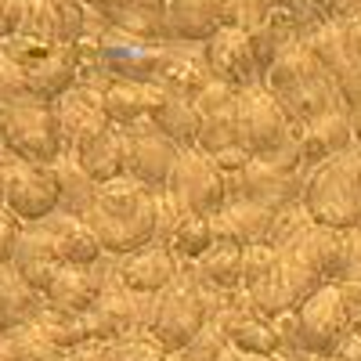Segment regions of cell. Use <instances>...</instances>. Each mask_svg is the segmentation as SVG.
Instances as JSON below:
<instances>
[{"mask_svg": "<svg viewBox=\"0 0 361 361\" xmlns=\"http://www.w3.org/2000/svg\"><path fill=\"white\" fill-rule=\"evenodd\" d=\"M94 228L98 243L109 257H130L156 243L159 235V199L156 188H145L134 177H116L98 188V199L83 217Z\"/></svg>", "mask_w": 361, "mask_h": 361, "instance_id": "obj_1", "label": "cell"}, {"mask_svg": "<svg viewBox=\"0 0 361 361\" xmlns=\"http://www.w3.org/2000/svg\"><path fill=\"white\" fill-rule=\"evenodd\" d=\"M322 286L325 282L318 279V271L289 243H267V246L246 250L243 293L250 300V307L264 318H279L286 311H296Z\"/></svg>", "mask_w": 361, "mask_h": 361, "instance_id": "obj_2", "label": "cell"}, {"mask_svg": "<svg viewBox=\"0 0 361 361\" xmlns=\"http://www.w3.org/2000/svg\"><path fill=\"white\" fill-rule=\"evenodd\" d=\"M260 87L282 105V112L293 123H304V119H314L329 109L343 105L333 76H329L325 66L318 62V54L311 51L307 37H296L293 44L282 47V54L264 73Z\"/></svg>", "mask_w": 361, "mask_h": 361, "instance_id": "obj_3", "label": "cell"}, {"mask_svg": "<svg viewBox=\"0 0 361 361\" xmlns=\"http://www.w3.org/2000/svg\"><path fill=\"white\" fill-rule=\"evenodd\" d=\"M300 206L307 217L325 228L350 231L361 224V145L354 141L340 156L322 159L304 177Z\"/></svg>", "mask_w": 361, "mask_h": 361, "instance_id": "obj_4", "label": "cell"}, {"mask_svg": "<svg viewBox=\"0 0 361 361\" xmlns=\"http://www.w3.org/2000/svg\"><path fill=\"white\" fill-rule=\"evenodd\" d=\"M217 300L209 293L188 264H180V275L173 286H166L159 293V307H156V322H152V336L166 347V354H180L188 350L192 340L202 333V329L214 322Z\"/></svg>", "mask_w": 361, "mask_h": 361, "instance_id": "obj_5", "label": "cell"}, {"mask_svg": "<svg viewBox=\"0 0 361 361\" xmlns=\"http://www.w3.org/2000/svg\"><path fill=\"white\" fill-rule=\"evenodd\" d=\"M0 145H4V152H11L15 159L51 166L66 152L54 105L37 102V98H22L8 109H0Z\"/></svg>", "mask_w": 361, "mask_h": 361, "instance_id": "obj_6", "label": "cell"}, {"mask_svg": "<svg viewBox=\"0 0 361 361\" xmlns=\"http://www.w3.org/2000/svg\"><path fill=\"white\" fill-rule=\"evenodd\" d=\"M296 325H300V354L322 361L336 357L347 336V300L340 282H325L322 289H314L296 307Z\"/></svg>", "mask_w": 361, "mask_h": 361, "instance_id": "obj_7", "label": "cell"}, {"mask_svg": "<svg viewBox=\"0 0 361 361\" xmlns=\"http://www.w3.org/2000/svg\"><path fill=\"white\" fill-rule=\"evenodd\" d=\"M156 307H159V293L156 296H137V293L119 286L116 275H109V286L102 289L98 304L87 311L90 333H94L98 343L123 340L130 333H152Z\"/></svg>", "mask_w": 361, "mask_h": 361, "instance_id": "obj_8", "label": "cell"}, {"mask_svg": "<svg viewBox=\"0 0 361 361\" xmlns=\"http://www.w3.org/2000/svg\"><path fill=\"white\" fill-rule=\"evenodd\" d=\"M293 141V119L282 112V105L257 83L238 94V145L250 156L267 159L282 152Z\"/></svg>", "mask_w": 361, "mask_h": 361, "instance_id": "obj_9", "label": "cell"}, {"mask_svg": "<svg viewBox=\"0 0 361 361\" xmlns=\"http://www.w3.org/2000/svg\"><path fill=\"white\" fill-rule=\"evenodd\" d=\"M166 188L185 202L195 214L214 217L231 202V188H228V177L221 173V166L214 163V156L199 152V148H180L173 173L166 180Z\"/></svg>", "mask_w": 361, "mask_h": 361, "instance_id": "obj_10", "label": "cell"}, {"mask_svg": "<svg viewBox=\"0 0 361 361\" xmlns=\"http://www.w3.org/2000/svg\"><path fill=\"white\" fill-rule=\"evenodd\" d=\"M228 188H231V199H250L257 206L282 214V209L296 206L300 195H304V173L282 170L275 163L253 156L235 177H228Z\"/></svg>", "mask_w": 361, "mask_h": 361, "instance_id": "obj_11", "label": "cell"}, {"mask_svg": "<svg viewBox=\"0 0 361 361\" xmlns=\"http://www.w3.org/2000/svg\"><path fill=\"white\" fill-rule=\"evenodd\" d=\"M4 209L15 214L22 224H40L58 209V185L54 173L44 163L11 159L8 188H4Z\"/></svg>", "mask_w": 361, "mask_h": 361, "instance_id": "obj_12", "label": "cell"}, {"mask_svg": "<svg viewBox=\"0 0 361 361\" xmlns=\"http://www.w3.org/2000/svg\"><path fill=\"white\" fill-rule=\"evenodd\" d=\"M238 94L221 80H209L199 94H195V109H199V141L195 148L206 156H217L224 148L238 145Z\"/></svg>", "mask_w": 361, "mask_h": 361, "instance_id": "obj_13", "label": "cell"}, {"mask_svg": "<svg viewBox=\"0 0 361 361\" xmlns=\"http://www.w3.org/2000/svg\"><path fill=\"white\" fill-rule=\"evenodd\" d=\"M307 44H311V51L318 54V62L325 66V73L333 76L343 105H347L350 112L361 109V58L350 51L340 22H336V18H333V22H318L311 33H307Z\"/></svg>", "mask_w": 361, "mask_h": 361, "instance_id": "obj_14", "label": "cell"}, {"mask_svg": "<svg viewBox=\"0 0 361 361\" xmlns=\"http://www.w3.org/2000/svg\"><path fill=\"white\" fill-rule=\"evenodd\" d=\"M180 148L152 127V119H145L137 127H127V177L141 180L145 188H166V180L173 173Z\"/></svg>", "mask_w": 361, "mask_h": 361, "instance_id": "obj_15", "label": "cell"}, {"mask_svg": "<svg viewBox=\"0 0 361 361\" xmlns=\"http://www.w3.org/2000/svg\"><path fill=\"white\" fill-rule=\"evenodd\" d=\"M206 62H209L214 80H221L235 90H250L260 83V66H257L250 33L243 25H221L206 40Z\"/></svg>", "mask_w": 361, "mask_h": 361, "instance_id": "obj_16", "label": "cell"}, {"mask_svg": "<svg viewBox=\"0 0 361 361\" xmlns=\"http://www.w3.org/2000/svg\"><path fill=\"white\" fill-rule=\"evenodd\" d=\"M293 141H296V152L304 159V166L311 170L322 159H333L343 148L354 145V112L347 105H336L314 119L293 123Z\"/></svg>", "mask_w": 361, "mask_h": 361, "instance_id": "obj_17", "label": "cell"}, {"mask_svg": "<svg viewBox=\"0 0 361 361\" xmlns=\"http://www.w3.org/2000/svg\"><path fill=\"white\" fill-rule=\"evenodd\" d=\"M112 275H116L119 286L137 293V296H156V293H163L166 286L177 282L180 260L173 257L170 246L152 243V246H145V250H137L130 257H119L112 264Z\"/></svg>", "mask_w": 361, "mask_h": 361, "instance_id": "obj_18", "label": "cell"}, {"mask_svg": "<svg viewBox=\"0 0 361 361\" xmlns=\"http://www.w3.org/2000/svg\"><path fill=\"white\" fill-rule=\"evenodd\" d=\"M279 214L267 206H257L250 199H231L221 214H214V238L235 246H267L275 243Z\"/></svg>", "mask_w": 361, "mask_h": 361, "instance_id": "obj_19", "label": "cell"}, {"mask_svg": "<svg viewBox=\"0 0 361 361\" xmlns=\"http://www.w3.org/2000/svg\"><path fill=\"white\" fill-rule=\"evenodd\" d=\"M112 264H116V257H105V260H102V264H94V267H76V264H66L62 271H58V279L51 282V289L44 293V304H47V307H62V311L87 314L90 307L98 304L102 289L109 286Z\"/></svg>", "mask_w": 361, "mask_h": 361, "instance_id": "obj_20", "label": "cell"}, {"mask_svg": "<svg viewBox=\"0 0 361 361\" xmlns=\"http://www.w3.org/2000/svg\"><path fill=\"white\" fill-rule=\"evenodd\" d=\"M54 112H58V127H62L66 152H73L87 134L109 127L105 94H102V87H90V83H76L73 90H66V94L54 102Z\"/></svg>", "mask_w": 361, "mask_h": 361, "instance_id": "obj_21", "label": "cell"}, {"mask_svg": "<svg viewBox=\"0 0 361 361\" xmlns=\"http://www.w3.org/2000/svg\"><path fill=\"white\" fill-rule=\"evenodd\" d=\"M25 83H29V98L37 102H58L80 83V58H76V44H54L47 54H40L33 66L25 69Z\"/></svg>", "mask_w": 361, "mask_h": 361, "instance_id": "obj_22", "label": "cell"}, {"mask_svg": "<svg viewBox=\"0 0 361 361\" xmlns=\"http://www.w3.org/2000/svg\"><path fill=\"white\" fill-rule=\"evenodd\" d=\"M209 80H214V73H209V62H206V44H177V40H170L163 47V62H159L156 83H163L170 94L195 98Z\"/></svg>", "mask_w": 361, "mask_h": 361, "instance_id": "obj_23", "label": "cell"}, {"mask_svg": "<svg viewBox=\"0 0 361 361\" xmlns=\"http://www.w3.org/2000/svg\"><path fill=\"white\" fill-rule=\"evenodd\" d=\"M105 116L112 127H137L145 119H152L159 102L170 94L163 83H141V80H112L105 90Z\"/></svg>", "mask_w": 361, "mask_h": 361, "instance_id": "obj_24", "label": "cell"}, {"mask_svg": "<svg viewBox=\"0 0 361 361\" xmlns=\"http://www.w3.org/2000/svg\"><path fill=\"white\" fill-rule=\"evenodd\" d=\"M51 235V243L58 250V260L62 264H76V267H94L102 264L109 253L102 250L94 228H90L83 217H73V214H62V209H54L51 217L40 221Z\"/></svg>", "mask_w": 361, "mask_h": 361, "instance_id": "obj_25", "label": "cell"}, {"mask_svg": "<svg viewBox=\"0 0 361 361\" xmlns=\"http://www.w3.org/2000/svg\"><path fill=\"white\" fill-rule=\"evenodd\" d=\"M11 267L44 296V293L51 289V282L58 279V271H62L66 264L58 260V250H54V243H51V235H47L44 224H25Z\"/></svg>", "mask_w": 361, "mask_h": 361, "instance_id": "obj_26", "label": "cell"}, {"mask_svg": "<svg viewBox=\"0 0 361 361\" xmlns=\"http://www.w3.org/2000/svg\"><path fill=\"white\" fill-rule=\"evenodd\" d=\"M73 156L80 159V166L98 180V185H109V180L127 173V130L123 127H102L94 134H87Z\"/></svg>", "mask_w": 361, "mask_h": 361, "instance_id": "obj_27", "label": "cell"}, {"mask_svg": "<svg viewBox=\"0 0 361 361\" xmlns=\"http://www.w3.org/2000/svg\"><path fill=\"white\" fill-rule=\"evenodd\" d=\"M192 267V275L214 293V296H228V293H243L246 282V246L235 243H214Z\"/></svg>", "mask_w": 361, "mask_h": 361, "instance_id": "obj_28", "label": "cell"}, {"mask_svg": "<svg viewBox=\"0 0 361 361\" xmlns=\"http://www.w3.org/2000/svg\"><path fill=\"white\" fill-rule=\"evenodd\" d=\"M163 18L166 37L177 44H206L221 25H228L214 0H166Z\"/></svg>", "mask_w": 361, "mask_h": 361, "instance_id": "obj_29", "label": "cell"}, {"mask_svg": "<svg viewBox=\"0 0 361 361\" xmlns=\"http://www.w3.org/2000/svg\"><path fill=\"white\" fill-rule=\"evenodd\" d=\"M51 173H54V185H58V209H62V214H73V217H87L102 185L80 166V159L73 152L58 156L51 163Z\"/></svg>", "mask_w": 361, "mask_h": 361, "instance_id": "obj_30", "label": "cell"}, {"mask_svg": "<svg viewBox=\"0 0 361 361\" xmlns=\"http://www.w3.org/2000/svg\"><path fill=\"white\" fill-rule=\"evenodd\" d=\"M40 311H44V296L29 286L11 264L0 267V333L33 325Z\"/></svg>", "mask_w": 361, "mask_h": 361, "instance_id": "obj_31", "label": "cell"}, {"mask_svg": "<svg viewBox=\"0 0 361 361\" xmlns=\"http://www.w3.org/2000/svg\"><path fill=\"white\" fill-rule=\"evenodd\" d=\"M180 206H185V202H180ZM214 243H217V238H214V217L195 214V209H188V206L180 209V217L173 221V228L163 238V246H170L180 264H195Z\"/></svg>", "mask_w": 361, "mask_h": 361, "instance_id": "obj_32", "label": "cell"}, {"mask_svg": "<svg viewBox=\"0 0 361 361\" xmlns=\"http://www.w3.org/2000/svg\"><path fill=\"white\" fill-rule=\"evenodd\" d=\"M152 127L163 130L177 148H195V141H199V109H195V98L166 94L159 102V109L152 112Z\"/></svg>", "mask_w": 361, "mask_h": 361, "instance_id": "obj_33", "label": "cell"}, {"mask_svg": "<svg viewBox=\"0 0 361 361\" xmlns=\"http://www.w3.org/2000/svg\"><path fill=\"white\" fill-rule=\"evenodd\" d=\"M40 333L58 347V350H76L83 343L94 340V333H90V318L87 314H76V311H62V307H47L37 314L33 322Z\"/></svg>", "mask_w": 361, "mask_h": 361, "instance_id": "obj_34", "label": "cell"}, {"mask_svg": "<svg viewBox=\"0 0 361 361\" xmlns=\"http://www.w3.org/2000/svg\"><path fill=\"white\" fill-rule=\"evenodd\" d=\"M166 347L152 336V333H130L123 340L102 343L98 361H166Z\"/></svg>", "mask_w": 361, "mask_h": 361, "instance_id": "obj_35", "label": "cell"}, {"mask_svg": "<svg viewBox=\"0 0 361 361\" xmlns=\"http://www.w3.org/2000/svg\"><path fill=\"white\" fill-rule=\"evenodd\" d=\"M180 361H246V357L231 347V340L224 336V329L217 322H209L192 340V347L180 350Z\"/></svg>", "mask_w": 361, "mask_h": 361, "instance_id": "obj_36", "label": "cell"}, {"mask_svg": "<svg viewBox=\"0 0 361 361\" xmlns=\"http://www.w3.org/2000/svg\"><path fill=\"white\" fill-rule=\"evenodd\" d=\"M340 289L347 300V336H343L333 361H361V286L340 282Z\"/></svg>", "mask_w": 361, "mask_h": 361, "instance_id": "obj_37", "label": "cell"}, {"mask_svg": "<svg viewBox=\"0 0 361 361\" xmlns=\"http://www.w3.org/2000/svg\"><path fill=\"white\" fill-rule=\"evenodd\" d=\"M29 98V83H25V69L15 58L0 47V109H8L15 102Z\"/></svg>", "mask_w": 361, "mask_h": 361, "instance_id": "obj_38", "label": "cell"}, {"mask_svg": "<svg viewBox=\"0 0 361 361\" xmlns=\"http://www.w3.org/2000/svg\"><path fill=\"white\" fill-rule=\"evenodd\" d=\"M22 221L8 209H0V267L15 260V250H18V238H22Z\"/></svg>", "mask_w": 361, "mask_h": 361, "instance_id": "obj_39", "label": "cell"}, {"mask_svg": "<svg viewBox=\"0 0 361 361\" xmlns=\"http://www.w3.org/2000/svg\"><path fill=\"white\" fill-rule=\"evenodd\" d=\"M83 4L98 15H116L130 8H166V0H83Z\"/></svg>", "mask_w": 361, "mask_h": 361, "instance_id": "obj_40", "label": "cell"}, {"mask_svg": "<svg viewBox=\"0 0 361 361\" xmlns=\"http://www.w3.org/2000/svg\"><path fill=\"white\" fill-rule=\"evenodd\" d=\"M343 282L361 286V228L347 231V275H343Z\"/></svg>", "mask_w": 361, "mask_h": 361, "instance_id": "obj_41", "label": "cell"}, {"mask_svg": "<svg viewBox=\"0 0 361 361\" xmlns=\"http://www.w3.org/2000/svg\"><path fill=\"white\" fill-rule=\"evenodd\" d=\"M250 159H253V156L246 152L243 145H235V148H224V152H217V156H214V163L221 166V173H224V177H235V173L243 170V166H246Z\"/></svg>", "mask_w": 361, "mask_h": 361, "instance_id": "obj_42", "label": "cell"}, {"mask_svg": "<svg viewBox=\"0 0 361 361\" xmlns=\"http://www.w3.org/2000/svg\"><path fill=\"white\" fill-rule=\"evenodd\" d=\"M340 22V29H343V37H347V44H350V51L361 58V15H350V18H336Z\"/></svg>", "mask_w": 361, "mask_h": 361, "instance_id": "obj_43", "label": "cell"}, {"mask_svg": "<svg viewBox=\"0 0 361 361\" xmlns=\"http://www.w3.org/2000/svg\"><path fill=\"white\" fill-rule=\"evenodd\" d=\"M15 33V0H0V40Z\"/></svg>", "mask_w": 361, "mask_h": 361, "instance_id": "obj_44", "label": "cell"}, {"mask_svg": "<svg viewBox=\"0 0 361 361\" xmlns=\"http://www.w3.org/2000/svg\"><path fill=\"white\" fill-rule=\"evenodd\" d=\"M98 350H102V343L90 340V343H83V347H76V350H66L62 361H98Z\"/></svg>", "mask_w": 361, "mask_h": 361, "instance_id": "obj_45", "label": "cell"}, {"mask_svg": "<svg viewBox=\"0 0 361 361\" xmlns=\"http://www.w3.org/2000/svg\"><path fill=\"white\" fill-rule=\"evenodd\" d=\"M214 4L221 8V15H224L228 25H238V11H243V0H214Z\"/></svg>", "mask_w": 361, "mask_h": 361, "instance_id": "obj_46", "label": "cell"}, {"mask_svg": "<svg viewBox=\"0 0 361 361\" xmlns=\"http://www.w3.org/2000/svg\"><path fill=\"white\" fill-rule=\"evenodd\" d=\"M350 15H361V0H336L333 4V18H350Z\"/></svg>", "mask_w": 361, "mask_h": 361, "instance_id": "obj_47", "label": "cell"}, {"mask_svg": "<svg viewBox=\"0 0 361 361\" xmlns=\"http://www.w3.org/2000/svg\"><path fill=\"white\" fill-rule=\"evenodd\" d=\"M11 152H4L0 148V209H4V188H8V170H11Z\"/></svg>", "mask_w": 361, "mask_h": 361, "instance_id": "obj_48", "label": "cell"}, {"mask_svg": "<svg viewBox=\"0 0 361 361\" xmlns=\"http://www.w3.org/2000/svg\"><path fill=\"white\" fill-rule=\"evenodd\" d=\"M354 141L361 145V109H354Z\"/></svg>", "mask_w": 361, "mask_h": 361, "instance_id": "obj_49", "label": "cell"}, {"mask_svg": "<svg viewBox=\"0 0 361 361\" xmlns=\"http://www.w3.org/2000/svg\"><path fill=\"white\" fill-rule=\"evenodd\" d=\"M246 361H296V357H246Z\"/></svg>", "mask_w": 361, "mask_h": 361, "instance_id": "obj_50", "label": "cell"}, {"mask_svg": "<svg viewBox=\"0 0 361 361\" xmlns=\"http://www.w3.org/2000/svg\"><path fill=\"white\" fill-rule=\"evenodd\" d=\"M296 361H322V357H296Z\"/></svg>", "mask_w": 361, "mask_h": 361, "instance_id": "obj_51", "label": "cell"}, {"mask_svg": "<svg viewBox=\"0 0 361 361\" xmlns=\"http://www.w3.org/2000/svg\"><path fill=\"white\" fill-rule=\"evenodd\" d=\"M166 361H180V354H170V357H166Z\"/></svg>", "mask_w": 361, "mask_h": 361, "instance_id": "obj_52", "label": "cell"}, {"mask_svg": "<svg viewBox=\"0 0 361 361\" xmlns=\"http://www.w3.org/2000/svg\"><path fill=\"white\" fill-rule=\"evenodd\" d=\"M329 361H333V357H329Z\"/></svg>", "mask_w": 361, "mask_h": 361, "instance_id": "obj_53", "label": "cell"}, {"mask_svg": "<svg viewBox=\"0 0 361 361\" xmlns=\"http://www.w3.org/2000/svg\"><path fill=\"white\" fill-rule=\"evenodd\" d=\"M0 148H4V145H0Z\"/></svg>", "mask_w": 361, "mask_h": 361, "instance_id": "obj_54", "label": "cell"}, {"mask_svg": "<svg viewBox=\"0 0 361 361\" xmlns=\"http://www.w3.org/2000/svg\"><path fill=\"white\" fill-rule=\"evenodd\" d=\"M357 228H361V224H357Z\"/></svg>", "mask_w": 361, "mask_h": 361, "instance_id": "obj_55", "label": "cell"}]
</instances>
